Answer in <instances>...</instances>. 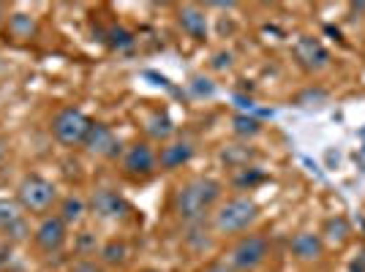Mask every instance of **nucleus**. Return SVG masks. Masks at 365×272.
Returning a JSON list of instances; mask_svg holds the SVG:
<instances>
[{
	"label": "nucleus",
	"mask_w": 365,
	"mask_h": 272,
	"mask_svg": "<svg viewBox=\"0 0 365 272\" xmlns=\"http://www.w3.org/2000/svg\"><path fill=\"white\" fill-rule=\"evenodd\" d=\"M224 194V182L215 177H194V180L182 182L180 188L172 197V212L175 218L191 226V224H202L213 207L221 202Z\"/></svg>",
	"instance_id": "nucleus-1"
},
{
	"label": "nucleus",
	"mask_w": 365,
	"mask_h": 272,
	"mask_svg": "<svg viewBox=\"0 0 365 272\" xmlns=\"http://www.w3.org/2000/svg\"><path fill=\"white\" fill-rule=\"evenodd\" d=\"M16 202L22 212H31V215H41L44 218L46 212L58 204V185L52 180H46L41 174H25L19 185H16Z\"/></svg>",
	"instance_id": "nucleus-2"
},
{
	"label": "nucleus",
	"mask_w": 365,
	"mask_h": 272,
	"mask_svg": "<svg viewBox=\"0 0 365 272\" xmlns=\"http://www.w3.org/2000/svg\"><path fill=\"white\" fill-rule=\"evenodd\" d=\"M259 218V204L251 197H232L213 212V229L218 234H240Z\"/></svg>",
	"instance_id": "nucleus-3"
},
{
	"label": "nucleus",
	"mask_w": 365,
	"mask_h": 272,
	"mask_svg": "<svg viewBox=\"0 0 365 272\" xmlns=\"http://www.w3.org/2000/svg\"><path fill=\"white\" fill-rule=\"evenodd\" d=\"M267 253H270V242L264 234H245L229 248L224 264L229 272H251L267 258Z\"/></svg>",
	"instance_id": "nucleus-4"
},
{
	"label": "nucleus",
	"mask_w": 365,
	"mask_h": 272,
	"mask_svg": "<svg viewBox=\"0 0 365 272\" xmlns=\"http://www.w3.org/2000/svg\"><path fill=\"white\" fill-rule=\"evenodd\" d=\"M91 125H93V120L82 109L66 106V109H61V112L52 117L49 131H52V136L61 142L63 147H76V145H85Z\"/></svg>",
	"instance_id": "nucleus-5"
},
{
	"label": "nucleus",
	"mask_w": 365,
	"mask_h": 272,
	"mask_svg": "<svg viewBox=\"0 0 365 272\" xmlns=\"http://www.w3.org/2000/svg\"><path fill=\"white\" fill-rule=\"evenodd\" d=\"M123 174L131 180H148L155 167H158V152L153 150L148 142H134L123 152Z\"/></svg>",
	"instance_id": "nucleus-6"
},
{
	"label": "nucleus",
	"mask_w": 365,
	"mask_h": 272,
	"mask_svg": "<svg viewBox=\"0 0 365 272\" xmlns=\"http://www.w3.org/2000/svg\"><path fill=\"white\" fill-rule=\"evenodd\" d=\"M68 242V226L63 224L58 215H44L38 221V226L33 229V245L41 253H61Z\"/></svg>",
	"instance_id": "nucleus-7"
},
{
	"label": "nucleus",
	"mask_w": 365,
	"mask_h": 272,
	"mask_svg": "<svg viewBox=\"0 0 365 272\" xmlns=\"http://www.w3.org/2000/svg\"><path fill=\"white\" fill-rule=\"evenodd\" d=\"M88 210L96 218H101V221H123L131 212V207H128V202L118 191H112V188H96L91 194V202H88Z\"/></svg>",
	"instance_id": "nucleus-8"
},
{
	"label": "nucleus",
	"mask_w": 365,
	"mask_h": 272,
	"mask_svg": "<svg viewBox=\"0 0 365 272\" xmlns=\"http://www.w3.org/2000/svg\"><path fill=\"white\" fill-rule=\"evenodd\" d=\"M82 147L91 152V155H98V158H118L123 152L120 136L115 134L109 125H104V122H93Z\"/></svg>",
	"instance_id": "nucleus-9"
},
{
	"label": "nucleus",
	"mask_w": 365,
	"mask_h": 272,
	"mask_svg": "<svg viewBox=\"0 0 365 272\" xmlns=\"http://www.w3.org/2000/svg\"><path fill=\"white\" fill-rule=\"evenodd\" d=\"M294 58H297V63L303 66L305 71H322L330 63V52L324 49L319 38L303 36V38L294 41Z\"/></svg>",
	"instance_id": "nucleus-10"
},
{
	"label": "nucleus",
	"mask_w": 365,
	"mask_h": 272,
	"mask_svg": "<svg viewBox=\"0 0 365 272\" xmlns=\"http://www.w3.org/2000/svg\"><path fill=\"white\" fill-rule=\"evenodd\" d=\"M194 152H197V147H194V142H188V139L169 142V145H164V147L158 150V167L167 169V172L180 169L194 158Z\"/></svg>",
	"instance_id": "nucleus-11"
},
{
	"label": "nucleus",
	"mask_w": 365,
	"mask_h": 272,
	"mask_svg": "<svg viewBox=\"0 0 365 272\" xmlns=\"http://www.w3.org/2000/svg\"><path fill=\"white\" fill-rule=\"evenodd\" d=\"M289 251L300 261H314V258L322 256L324 251V242H322V234H314V231H297L289 240Z\"/></svg>",
	"instance_id": "nucleus-12"
},
{
	"label": "nucleus",
	"mask_w": 365,
	"mask_h": 272,
	"mask_svg": "<svg viewBox=\"0 0 365 272\" xmlns=\"http://www.w3.org/2000/svg\"><path fill=\"white\" fill-rule=\"evenodd\" d=\"M178 25L182 28V33H188L197 41H202L207 36V16L199 6H182L178 11Z\"/></svg>",
	"instance_id": "nucleus-13"
},
{
	"label": "nucleus",
	"mask_w": 365,
	"mask_h": 272,
	"mask_svg": "<svg viewBox=\"0 0 365 272\" xmlns=\"http://www.w3.org/2000/svg\"><path fill=\"white\" fill-rule=\"evenodd\" d=\"M85 212H88V202L82 197H63L58 202V218H61L66 226H79L82 224V218H85Z\"/></svg>",
	"instance_id": "nucleus-14"
},
{
	"label": "nucleus",
	"mask_w": 365,
	"mask_h": 272,
	"mask_svg": "<svg viewBox=\"0 0 365 272\" xmlns=\"http://www.w3.org/2000/svg\"><path fill=\"white\" fill-rule=\"evenodd\" d=\"M125 258H128V245L123 240H109L98 248V261L104 267H120L125 264Z\"/></svg>",
	"instance_id": "nucleus-15"
},
{
	"label": "nucleus",
	"mask_w": 365,
	"mask_h": 272,
	"mask_svg": "<svg viewBox=\"0 0 365 272\" xmlns=\"http://www.w3.org/2000/svg\"><path fill=\"white\" fill-rule=\"evenodd\" d=\"M9 36L14 41H31L36 36V19L31 14H22V11L11 14L9 16Z\"/></svg>",
	"instance_id": "nucleus-16"
},
{
	"label": "nucleus",
	"mask_w": 365,
	"mask_h": 272,
	"mask_svg": "<svg viewBox=\"0 0 365 272\" xmlns=\"http://www.w3.org/2000/svg\"><path fill=\"white\" fill-rule=\"evenodd\" d=\"M322 234H324V240L335 242V245H341V242L349 240L351 229L346 224V218H341V215H335V218H327L324 221V226H322Z\"/></svg>",
	"instance_id": "nucleus-17"
},
{
	"label": "nucleus",
	"mask_w": 365,
	"mask_h": 272,
	"mask_svg": "<svg viewBox=\"0 0 365 272\" xmlns=\"http://www.w3.org/2000/svg\"><path fill=\"white\" fill-rule=\"evenodd\" d=\"M25 218V212L19 207L16 199H3L0 197V231H9V229L19 224Z\"/></svg>",
	"instance_id": "nucleus-18"
},
{
	"label": "nucleus",
	"mask_w": 365,
	"mask_h": 272,
	"mask_svg": "<svg viewBox=\"0 0 365 272\" xmlns=\"http://www.w3.org/2000/svg\"><path fill=\"white\" fill-rule=\"evenodd\" d=\"M134 33L128 31V28H123V25H112L107 31V44L109 49H118V52H123V49H131L134 46Z\"/></svg>",
	"instance_id": "nucleus-19"
},
{
	"label": "nucleus",
	"mask_w": 365,
	"mask_h": 272,
	"mask_svg": "<svg viewBox=\"0 0 365 272\" xmlns=\"http://www.w3.org/2000/svg\"><path fill=\"white\" fill-rule=\"evenodd\" d=\"M264 180V172L257 167H243L237 169V174L232 177V185L235 188H240V191H245V188H254V185H259V182Z\"/></svg>",
	"instance_id": "nucleus-20"
},
{
	"label": "nucleus",
	"mask_w": 365,
	"mask_h": 272,
	"mask_svg": "<svg viewBox=\"0 0 365 272\" xmlns=\"http://www.w3.org/2000/svg\"><path fill=\"white\" fill-rule=\"evenodd\" d=\"M221 158L227 161V167H232V169H243V167H248V161L254 158V150L232 145V147H227V150L221 152Z\"/></svg>",
	"instance_id": "nucleus-21"
},
{
	"label": "nucleus",
	"mask_w": 365,
	"mask_h": 272,
	"mask_svg": "<svg viewBox=\"0 0 365 272\" xmlns=\"http://www.w3.org/2000/svg\"><path fill=\"white\" fill-rule=\"evenodd\" d=\"M96 251H98V240L93 231H79L74 237V253L79 258H91Z\"/></svg>",
	"instance_id": "nucleus-22"
},
{
	"label": "nucleus",
	"mask_w": 365,
	"mask_h": 272,
	"mask_svg": "<svg viewBox=\"0 0 365 272\" xmlns=\"http://www.w3.org/2000/svg\"><path fill=\"white\" fill-rule=\"evenodd\" d=\"M232 131L237 136H243V139L259 136L262 134V122H259L257 117H248V115H237V117L232 120Z\"/></svg>",
	"instance_id": "nucleus-23"
},
{
	"label": "nucleus",
	"mask_w": 365,
	"mask_h": 272,
	"mask_svg": "<svg viewBox=\"0 0 365 272\" xmlns=\"http://www.w3.org/2000/svg\"><path fill=\"white\" fill-rule=\"evenodd\" d=\"M172 131H175V125H172V120H169L167 115H155L150 120V125H148V134L153 139H167Z\"/></svg>",
	"instance_id": "nucleus-24"
},
{
	"label": "nucleus",
	"mask_w": 365,
	"mask_h": 272,
	"mask_svg": "<svg viewBox=\"0 0 365 272\" xmlns=\"http://www.w3.org/2000/svg\"><path fill=\"white\" fill-rule=\"evenodd\" d=\"M185 242H188L194 251H205V248L210 245V237H207V231L202 234V224H191V226H188V234H185Z\"/></svg>",
	"instance_id": "nucleus-25"
},
{
	"label": "nucleus",
	"mask_w": 365,
	"mask_h": 272,
	"mask_svg": "<svg viewBox=\"0 0 365 272\" xmlns=\"http://www.w3.org/2000/svg\"><path fill=\"white\" fill-rule=\"evenodd\" d=\"M324 98H327V90H322V88H308V90L297 93L294 101H297L300 106H319Z\"/></svg>",
	"instance_id": "nucleus-26"
},
{
	"label": "nucleus",
	"mask_w": 365,
	"mask_h": 272,
	"mask_svg": "<svg viewBox=\"0 0 365 272\" xmlns=\"http://www.w3.org/2000/svg\"><path fill=\"white\" fill-rule=\"evenodd\" d=\"M3 234H6V240L11 242V245H14V242H22L25 237H28V234H31V229H28V221L22 218L19 224H14V226L9 229V231H3Z\"/></svg>",
	"instance_id": "nucleus-27"
},
{
	"label": "nucleus",
	"mask_w": 365,
	"mask_h": 272,
	"mask_svg": "<svg viewBox=\"0 0 365 272\" xmlns=\"http://www.w3.org/2000/svg\"><path fill=\"white\" fill-rule=\"evenodd\" d=\"M191 90H194V95H213L215 85L207 76H194V79H191Z\"/></svg>",
	"instance_id": "nucleus-28"
},
{
	"label": "nucleus",
	"mask_w": 365,
	"mask_h": 272,
	"mask_svg": "<svg viewBox=\"0 0 365 272\" xmlns=\"http://www.w3.org/2000/svg\"><path fill=\"white\" fill-rule=\"evenodd\" d=\"M11 253H14V245L9 240H0V270H6L9 264H11Z\"/></svg>",
	"instance_id": "nucleus-29"
},
{
	"label": "nucleus",
	"mask_w": 365,
	"mask_h": 272,
	"mask_svg": "<svg viewBox=\"0 0 365 272\" xmlns=\"http://www.w3.org/2000/svg\"><path fill=\"white\" fill-rule=\"evenodd\" d=\"M74 272H101V267L93 258H79L74 264Z\"/></svg>",
	"instance_id": "nucleus-30"
},
{
	"label": "nucleus",
	"mask_w": 365,
	"mask_h": 272,
	"mask_svg": "<svg viewBox=\"0 0 365 272\" xmlns=\"http://www.w3.org/2000/svg\"><path fill=\"white\" fill-rule=\"evenodd\" d=\"M232 66V55H218L215 58V68H229Z\"/></svg>",
	"instance_id": "nucleus-31"
},
{
	"label": "nucleus",
	"mask_w": 365,
	"mask_h": 272,
	"mask_svg": "<svg viewBox=\"0 0 365 272\" xmlns=\"http://www.w3.org/2000/svg\"><path fill=\"white\" fill-rule=\"evenodd\" d=\"M202 272H229V267L224 264V261H215V264H210V267H205Z\"/></svg>",
	"instance_id": "nucleus-32"
},
{
	"label": "nucleus",
	"mask_w": 365,
	"mask_h": 272,
	"mask_svg": "<svg viewBox=\"0 0 365 272\" xmlns=\"http://www.w3.org/2000/svg\"><path fill=\"white\" fill-rule=\"evenodd\" d=\"M349 272H365V261L360 256L354 258V261H351L349 264Z\"/></svg>",
	"instance_id": "nucleus-33"
},
{
	"label": "nucleus",
	"mask_w": 365,
	"mask_h": 272,
	"mask_svg": "<svg viewBox=\"0 0 365 272\" xmlns=\"http://www.w3.org/2000/svg\"><path fill=\"white\" fill-rule=\"evenodd\" d=\"M6 150H9V147H6V139H3V136H0V164H3V161H6Z\"/></svg>",
	"instance_id": "nucleus-34"
},
{
	"label": "nucleus",
	"mask_w": 365,
	"mask_h": 272,
	"mask_svg": "<svg viewBox=\"0 0 365 272\" xmlns=\"http://www.w3.org/2000/svg\"><path fill=\"white\" fill-rule=\"evenodd\" d=\"M351 11H354V14H357V11H365V3H354V6H351Z\"/></svg>",
	"instance_id": "nucleus-35"
},
{
	"label": "nucleus",
	"mask_w": 365,
	"mask_h": 272,
	"mask_svg": "<svg viewBox=\"0 0 365 272\" xmlns=\"http://www.w3.org/2000/svg\"><path fill=\"white\" fill-rule=\"evenodd\" d=\"M3 14H6V9L0 6V25H3V19H6V16H3Z\"/></svg>",
	"instance_id": "nucleus-36"
},
{
	"label": "nucleus",
	"mask_w": 365,
	"mask_h": 272,
	"mask_svg": "<svg viewBox=\"0 0 365 272\" xmlns=\"http://www.w3.org/2000/svg\"><path fill=\"white\" fill-rule=\"evenodd\" d=\"M360 258H363V261H365V248H363V253H360Z\"/></svg>",
	"instance_id": "nucleus-37"
},
{
	"label": "nucleus",
	"mask_w": 365,
	"mask_h": 272,
	"mask_svg": "<svg viewBox=\"0 0 365 272\" xmlns=\"http://www.w3.org/2000/svg\"><path fill=\"white\" fill-rule=\"evenodd\" d=\"M142 272H161V270H142Z\"/></svg>",
	"instance_id": "nucleus-38"
}]
</instances>
